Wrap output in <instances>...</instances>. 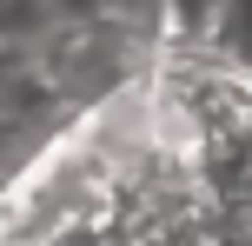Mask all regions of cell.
<instances>
[{
    "instance_id": "1",
    "label": "cell",
    "mask_w": 252,
    "mask_h": 246,
    "mask_svg": "<svg viewBox=\"0 0 252 246\" xmlns=\"http://www.w3.org/2000/svg\"><path fill=\"white\" fill-rule=\"evenodd\" d=\"M206 47H213V53H226L232 67H246V73H252V0H213Z\"/></svg>"
}]
</instances>
